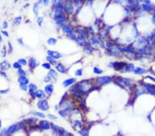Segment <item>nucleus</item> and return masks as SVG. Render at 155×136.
I'll return each mask as SVG.
<instances>
[{"label":"nucleus","mask_w":155,"mask_h":136,"mask_svg":"<svg viewBox=\"0 0 155 136\" xmlns=\"http://www.w3.org/2000/svg\"><path fill=\"white\" fill-rule=\"evenodd\" d=\"M18 63L21 65H26L27 64V61H26V60L24 59V58H20V59H19Z\"/></svg>","instance_id":"obj_29"},{"label":"nucleus","mask_w":155,"mask_h":136,"mask_svg":"<svg viewBox=\"0 0 155 136\" xmlns=\"http://www.w3.org/2000/svg\"><path fill=\"white\" fill-rule=\"evenodd\" d=\"M18 42H19V43L20 45H23V42H22V41H21V39H18Z\"/></svg>","instance_id":"obj_54"},{"label":"nucleus","mask_w":155,"mask_h":136,"mask_svg":"<svg viewBox=\"0 0 155 136\" xmlns=\"http://www.w3.org/2000/svg\"><path fill=\"white\" fill-rule=\"evenodd\" d=\"M42 67L45 69H47V70H50V65L49 63H43Z\"/></svg>","instance_id":"obj_40"},{"label":"nucleus","mask_w":155,"mask_h":136,"mask_svg":"<svg viewBox=\"0 0 155 136\" xmlns=\"http://www.w3.org/2000/svg\"><path fill=\"white\" fill-rule=\"evenodd\" d=\"M145 86L146 87V89L149 91V92L150 93H152V95L155 96V89H154V86L152 85H145Z\"/></svg>","instance_id":"obj_19"},{"label":"nucleus","mask_w":155,"mask_h":136,"mask_svg":"<svg viewBox=\"0 0 155 136\" xmlns=\"http://www.w3.org/2000/svg\"><path fill=\"white\" fill-rule=\"evenodd\" d=\"M0 128H1V120H0Z\"/></svg>","instance_id":"obj_57"},{"label":"nucleus","mask_w":155,"mask_h":136,"mask_svg":"<svg viewBox=\"0 0 155 136\" xmlns=\"http://www.w3.org/2000/svg\"><path fill=\"white\" fill-rule=\"evenodd\" d=\"M55 22H56V24L58 25H63L65 22V18L63 15L61 16H59V17H55Z\"/></svg>","instance_id":"obj_14"},{"label":"nucleus","mask_w":155,"mask_h":136,"mask_svg":"<svg viewBox=\"0 0 155 136\" xmlns=\"http://www.w3.org/2000/svg\"><path fill=\"white\" fill-rule=\"evenodd\" d=\"M43 20V18L42 17H39L37 18V23H38V25H39V26H42Z\"/></svg>","instance_id":"obj_39"},{"label":"nucleus","mask_w":155,"mask_h":136,"mask_svg":"<svg viewBox=\"0 0 155 136\" xmlns=\"http://www.w3.org/2000/svg\"><path fill=\"white\" fill-rule=\"evenodd\" d=\"M51 124L47 120H42L39 122V127L43 130H48L50 128Z\"/></svg>","instance_id":"obj_7"},{"label":"nucleus","mask_w":155,"mask_h":136,"mask_svg":"<svg viewBox=\"0 0 155 136\" xmlns=\"http://www.w3.org/2000/svg\"><path fill=\"white\" fill-rule=\"evenodd\" d=\"M1 41H2V37H1V36L0 35V43H1Z\"/></svg>","instance_id":"obj_56"},{"label":"nucleus","mask_w":155,"mask_h":136,"mask_svg":"<svg viewBox=\"0 0 155 136\" xmlns=\"http://www.w3.org/2000/svg\"><path fill=\"white\" fill-rule=\"evenodd\" d=\"M40 2H37V3H35V5H34V6H33V11H34V13H35V15H37L38 14V8H39V4Z\"/></svg>","instance_id":"obj_26"},{"label":"nucleus","mask_w":155,"mask_h":136,"mask_svg":"<svg viewBox=\"0 0 155 136\" xmlns=\"http://www.w3.org/2000/svg\"><path fill=\"white\" fill-rule=\"evenodd\" d=\"M112 80V78L109 76H101L98 77L97 79V83L99 85H103L105 84H107L110 83Z\"/></svg>","instance_id":"obj_3"},{"label":"nucleus","mask_w":155,"mask_h":136,"mask_svg":"<svg viewBox=\"0 0 155 136\" xmlns=\"http://www.w3.org/2000/svg\"><path fill=\"white\" fill-rule=\"evenodd\" d=\"M146 72H147L146 70L143 69V68H141V67H137V68H136V69L134 70V73H135V74H144V73H146Z\"/></svg>","instance_id":"obj_20"},{"label":"nucleus","mask_w":155,"mask_h":136,"mask_svg":"<svg viewBox=\"0 0 155 136\" xmlns=\"http://www.w3.org/2000/svg\"><path fill=\"white\" fill-rule=\"evenodd\" d=\"M54 91V86L52 84H48L45 87V92H46L47 94L50 95L51 93L53 92Z\"/></svg>","instance_id":"obj_12"},{"label":"nucleus","mask_w":155,"mask_h":136,"mask_svg":"<svg viewBox=\"0 0 155 136\" xmlns=\"http://www.w3.org/2000/svg\"><path fill=\"white\" fill-rule=\"evenodd\" d=\"M133 34H134V36H135V37H136V36H138L139 32H137V30H136V28H134V30H133Z\"/></svg>","instance_id":"obj_49"},{"label":"nucleus","mask_w":155,"mask_h":136,"mask_svg":"<svg viewBox=\"0 0 155 136\" xmlns=\"http://www.w3.org/2000/svg\"><path fill=\"white\" fill-rule=\"evenodd\" d=\"M76 87L77 91L80 92H85L87 91H88L90 89V85L88 83V81L84 80L82 82H80L79 83H78L76 85Z\"/></svg>","instance_id":"obj_1"},{"label":"nucleus","mask_w":155,"mask_h":136,"mask_svg":"<svg viewBox=\"0 0 155 136\" xmlns=\"http://www.w3.org/2000/svg\"><path fill=\"white\" fill-rule=\"evenodd\" d=\"M75 81H76V79H66V80H64V82H63V85L65 87H67L70 86L72 83H74Z\"/></svg>","instance_id":"obj_11"},{"label":"nucleus","mask_w":155,"mask_h":136,"mask_svg":"<svg viewBox=\"0 0 155 136\" xmlns=\"http://www.w3.org/2000/svg\"><path fill=\"white\" fill-rule=\"evenodd\" d=\"M75 75L76 76H81L82 75V70L81 69H79L77 70L76 72H75Z\"/></svg>","instance_id":"obj_43"},{"label":"nucleus","mask_w":155,"mask_h":136,"mask_svg":"<svg viewBox=\"0 0 155 136\" xmlns=\"http://www.w3.org/2000/svg\"><path fill=\"white\" fill-rule=\"evenodd\" d=\"M57 71L61 74H64L66 72V68L64 66V65L61 64V63H59V64L56 65V67Z\"/></svg>","instance_id":"obj_16"},{"label":"nucleus","mask_w":155,"mask_h":136,"mask_svg":"<svg viewBox=\"0 0 155 136\" xmlns=\"http://www.w3.org/2000/svg\"><path fill=\"white\" fill-rule=\"evenodd\" d=\"M20 87H21V89L23 90V91H26L27 89H28V87H27V85H20Z\"/></svg>","instance_id":"obj_45"},{"label":"nucleus","mask_w":155,"mask_h":136,"mask_svg":"<svg viewBox=\"0 0 155 136\" xmlns=\"http://www.w3.org/2000/svg\"><path fill=\"white\" fill-rule=\"evenodd\" d=\"M9 91H10L9 89H4V90H0V93H1V94H6V93H7L8 92H9Z\"/></svg>","instance_id":"obj_46"},{"label":"nucleus","mask_w":155,"mask_h":136,"mask_svg":"<svg viewBox=\"0 0 155 136\" xmlns=\"http://www.w3.org/2000/svg\"><path fill=\"white\" fill-rule=\"evenodd\" d=\"M0 74L1 75V76H4L5 78H7V74L5 73V72H0Z\"/></svg>","instance_id":"obj_52"},{"label":"nucleus","mask_w":155,"mask_h":136,"mask_svg":"<svg viewBox=\"0 0 155 136\" xmlns=\"http://www.w3.org/2000/svg\"><path fill=\"white\" fill-rule=\"evenodd\" d=\"M1 33H2L4 36H8V32L5 31V30H2V31H1Z\"/></svg>","instance_id":"obj_50"},{"label":"nucleus","mask_w":155,"mask_h":136,"mask_svg":"<svg viewBox=\"0 0 155 136\" xmlns=\"http://www.w3.org/2000/svg\"><path fill=\"white\" fill-rule=\"evenodd\" d=\"M75 41H76V43L79 44V45H85V43H86L83 37H81V36L77 38V39H75Z\"/></svg>","instance_id":"obj_18"},{"label":"nucleus","mask_w":155,"mask_h":136,"mask_svg":"<svg viewBox=\"0 0 155 136\" xmlns=\"http://www.w3.org/2000/svg\"><path fill=\"white\" fill-rule=\"evenodd\" d=\"M143 8L144 10L148 11V10H151L152 8L149 6H147V5H143Z\"/></svg>","instance_id":"obj_42"},{"label":"nucleus","mask_w":155,"mask_h":136,"mask_svg":"<svg viewBox=\"0 0 155 136\" xmlns=\"http://www.w3.org/2000/svg\"><path fill=\"white\" fill-rule=\"evenodd\" d=\"M56 42H57V40H56V39L52 38V37L49 38V39H48V41H47V43H48V45H54L55 44H56Z\"/></svg>","instance_id":"obj_21"},{"label":"nucleus","mask_w":155,"mask_h":136,"mask_svg":"<svg viewBox=\"0 0 155 136\" xmlns=\"http://www.w3.org/2000/svg\"><path fill=\"white\" fill-rule=\"evenodd\" d=\"M48 118L51 119V120H55V119H56V116L52 114H48Z\"/></svg>","instance_id":"obj_44"},{"label":"nucleus","mask_w":155,"mask_h":136,"mask_svg":"<svg viewBox=\"0 0 155 136\" xmlns=\"http://www.w3.org/2000/svg\"><path fill=\"white\" fill-rule=\"evenodd\" d=\"M74 2H75V4H76V6H77L78 4H79V1H75Z\"/></svg>","instance_id":"obj_55"},{"label":"nucleus","mask_w":155,"mask_h":136,"mask_svg":"<svg viewBox=\"0 0 155 136\" xmlns=\"http://www.w3.org/2000/svg\"><path fill=\"white\" fill-rule=\"evenodd\" d=\"M8 48H9V52H11L13 51V45H12V44H11V43H10V42H8Z\"/></svg>","instance_id":"obj_47"},{"label":"nucleus","mask_w":155,"mask_h":136,"mask_svg":"<svg viewBox=\"0 0 155 136\" xmlns=\"http://www.w3.org/2000/svg\"><path fill=\"white\" fill-rule=\"evenodd\" d=\"M13 67H14V69H21V65L18 62H16V63H14V64H13Z\"/></svg>","instance_id":"obj_36"},{"label":"nucleus","mask_w":155,"mask_h":136,"mask_svg":"<svg viewBox=\"0 0 155 136\" xmlns=\"http://www.w3.org/2000/svg\"><path fill=\"white\" fill-rule=\"evenodd\" d=\"M9 134L7 133L6 129H4L1 133H0V136H8Z\"/></svg>","instance_id":"obj_38"},{"label":"nucleus","mask_w":155,"mask_h":136,"mask_svg":"<svg viewBox=\"0 0 155 136\" xmlns=\"http://www.w3.org/2000/svg\"><path fill=\"white\" fill-rule=\"evenodd\" d=\"M74 126L75 127H79V128H81V123L79 121H75L74 122Z\"/></svg>","instance_id":"obj_37"},{"label":"nucleus","mask_w":155,"mask_h":136,"mask_svg":"<svg viewBox=\"0 0 155 136\" xmlns=\"http://www.w3.org/2000/svg\"><path fill=\"white\" fill-rule=\"evenodd\" d=\"M28 89H29V91L35 92V91H36L37 89V87L34 83H30L28 85Z\"/></svg>","instance_id":"obj_23"},{"label":"nucleus","mask_w":155,"mask_h":136,"mask_svg":"<svg viewBox=\"0 0 155 136\" xmlns=\"http://www.w3.org/2000/svg\"><path fill=\"white\" fill-rule=\"evenodd\" d=\"M93 71L95 74H101L103 72V71L101 70H100L99 68H98L97 67H94V69H93Z\"/></svg>","instance_id":"obj_31"},{"label":"nucleus","mask_w":155,"mask_h":136,"mask_svg":"<svg viewBox=\"0 0 155 136\" xmlns=\"http://www.w3.org/2000/svg\"><path fill=\"white\" fill-rule=\"evenodd\" d=\"M46 59H47V61H48L50 63V64L53 65H55L56 64V61H55V59L53 58L50 57L48 56V57H47Z\"/></svg>","instance_id":"obj_25"},{"label":"nucleus","mask_w":155,"mask_h":136,"mask_svg":"<svg viewBox=\"0 0 155 136\" xmlns=\"http://www.w3.org/2000/svg\"><path fill=\"white\" fill-rule=\"evenodd\" d=\"M50 77H48V76H47V77H46L45 79H44V81L46 82V83H48L49 81H50Z\"/></svg>","instance_id":"obj_51"},{"label":"nucleus","mask_w":155,"mask_h":136,"mask_svg":"<svg viewBox=\"0 0 155 136\" xmlns=\"http://www.w3.org/2000/svg\"><path fill=\"white\" fill-rule=\"evenodd\" d=\"M33 114L35 116L37 117H39V118H45V115L43 114L42 112H38V111H33Z\"/></svg>","instance_id":"obj_24"},{"label":"nucleus","mask_w":155,"mask_h":136,"mask_svg":"<svg viewBox=\"0 0 155 136\" xmlns=\"http://www.w3.org/2000/svg\"><path fill=\"white\" fill-rule=\"evenodd\" d=\"M48 76L50 78V79H56L58 77V74L54 70H50L48 74Z\"/></svg>","instance_id":"obj_13"},{"label":"nucleus","mask_w":155,"mask_h":136,"mask_svg":"<svg viewBox=\"0 0 155 136\" xmlns=\"http://www.w3.org/2000/svg\"><path fill=\"white\" fill-rule=\"evenodd\" d=\"M112 51H113V52H114V53H116V54H119L121 52V50L119 48H117V47H113L112 48Z\"/></svg>","instance_id":"obj_33"},{"label":"nucleus","mask_w":155,"mask_h":136,"mask_svg":"<svg viewBox=\"0 0 155 136\" xmlns=\"http://www.w3.org/2000/svg\"><path fill=\"white\" fill-rule=\"evenodd\" d=\"M79 134H80L81 136H88V130L87 129H83L78 132Z\"/></svg>","instance_id":"obj_27"},{"label":"nucleus","mask_w":155,"mask_h":136,"mask_svg":"<svg viewBox=\"0 0 155 136\" xmlns=\"http://www.w3.org/2000/svg\"><path fill=\"white\" fill-rule=\"evenodd\" d=\"M62 32L66 35H68L70 36H75V32L73 30V29L70 28L69 26L64 25L62 26Z\"/></svg>","instance_id":"obj_5"},{"label":"nucleus","mask_w":155,"mask_h":136,"mask_svg":"<svg viewBox=\"0 0 155 136\" xmlns=\"http://www.w3.org/2000/svg\"><path fill=\"white\" fill-rule=\"evenodd\" d=\"M8 23L7 22H4V23H3V28L4 29H6L8 28Z\"/></svg>","instance_id":"obj_48"},{"label":"nucleus","mask_w":155,"mask_h":136,"mask_svg":"<svg viewBox=\"0 0 155 136\" xmlns=\"http://www.w3.org/2000/svg\"><path fill=\"white\" fill-rule=\"evenodd\" d=\"M28 65L30 67L32 68H35L36 67H37L39 65V63H37V61H36L35 58L32 57L30 58L28 61Z\"/></svg>","instance_id":"obj_9"},{"label":"nucleus","mask_w":155,"mask_h":136,"mask_svg":"<svg viewBox=\"0 0 155 136\" xmlns=\"http://www.w3.org/2000/svg\"><path fill=\"white\" fill-rule=\"evenodd\" d=\"M17 74H18L19 75H20V76H25V74H26L24 70H22L21 68V69H19V70H17Z\"/></svg>","instance_id":"obj_34"},{"label":"nucleus","mask_w":155,"mask_h":136,"mask_svg":"<svg viewBox=\"0 0 155 136\" xmlns=\"http://www.w3.org/2000/svg\"><path fill=\"white\" fill-rule=\"evenodd\" d=\"M48 56L50 57L53 58L55 59H58V58H60L62 57V55L58 52H56V51H52V50H48L47 52Z\"/></svg>","instance_id":"obj_6"},{"label":"nucleus","mask_w":155,"mask_h":136,"mask_svg":"<svg viewBox=\"0 0 155 136\" xmlns=\"http://www.w3.org/2000/svg\"><path fill=\"white\" fill-rule=\"evenodd\" d=\"M11 65L7 61H4L0 63V69L2 70H8L10 68Z\"/></svg>","instance_id":"obj_8"},{"label":"nucleus","mask_w":155,"mask_h":136,"mask_svg":"<svg viewBox=\"0 0 155 136\" xmlns=\"http://www.w3.org/2000/svg\"><path fill=\"white\" fill-rule=\"evenodd\" d=\"M18 82L20 83V85H28L29 83L28 79L25 76H21L18 79Z\"/></svg>","instance_id":"obj_10"},{"label":"nucleus","mask_w":155,"mask_h":136,"mask_svg":"<svg viewBox=\"0 0 155 136\" xmlns=\"http://www.w3.org/2000/svg\"><path fill=\"white\" fill-rule=\"evenodd\" d=\"M43 4H44L45 6H47V5L48 4V3H49V1H48V0H45V1H43Z\"/></svg>","instance_id":"obj_53"},{"label":"nucleus","mask_w":155,"mask_h":136,"mask_svg":"<svg viewBox=\"0 0 155 136\" xmlns=\"http://www.w3.org/2000/svg\"><path fill=\"white\" fill-rule=\"evenodd\" d=\"M1 55H2L3 57H4L6 56V48H5V47H4V48H2V50L1 51Z\"/></svg>","instance_id":"obj_41"},{"label":"nucleus","mask_w":155,"mask_h":136,"mask_svg":"<svg viewBox=\"0 0 155 136\" xmlns=\"http://www.w3.org/2000/svg\"><path fill=\"white\" fill-rule=\"evenodd\" d=\"M60 136H71V135L70 134L69 132H68V131H66L65 130H63L60 133Z\"/></svg>","instance_id":"obj_30"},{"label":"nucleus","mask_w":155,"mask_h":136,"mask_svg":"<svg viewBox=\"0 0 155 136\" xmlns=\"http://www.w3.org/2000/svg\"><path fill=\"white\" fill-rule=\"evenodd\" d=\"M22 129V127L20 124H13L12 125H10L7 129H6V131L7 133L10 135V134H12L14 132L17 131H19L20 129Z\"/></svg>","instance_id":"obj_2"},{"label":"nucleus","mask_w":155,"mask_h":136,"mask_svg":"<svg viewBox=\"0 0 155 136\" xmlns=\"http://www.w3.org/2000/svg\"><path fill=\"white\" fill-rule=\"evenodd\" d=\"M21 20V17H18L17 18H16V19H15V21H14V26H19V25L20 24Z\"/></svg>","instance_id":"obj_28"},{"label":"nucleus","mask_w":155,"mask_h":136,"mask_svg":"<svg viewBox=\"0 0 155 136\" xmlns=\"http://www.w3.org/2000/svg\"><path fill=\"white\" fill-rule=\"evenodd\" d=\"M35 96L39 99H43L46 97V94L42 90H37L35 92Z\"/></svg>","instance_id":"obj_15"},{"label":"nucleus","mask_w":155,"mask_h":136,"mask_svg":"<svg viewBox=\"0 0 155 136\" xmlns=\"http://www.w3.org/2000/svg\"><path fill=\"white\" fill-rule=\"evenodd\" d=\"M134 69V65L132 64H129L127 66V68H126V70L127 72H130V71H132Z\"/></svg>","instance_id":"obj_32"},{"label":"nucleus","mask_w":155,"mask_h":136,"mask_svg":"<svg viewBox=\"0 0 155 136\" xmlns=\"http://www.w3.org/2000/svg\"><path fill=\"white\" fill-rule=\"evenodd\" d=\"M152 74H154V75L155 76V72H152Z\"/></svg>","instance_id":"obj_58"},{"label":"nucleus","mask_w":155,"mask_h":136,"mask_svg":"<svg viewBox=\"0 0 155 136\" xmlns=\"http://www.w3.org/2000/svg\"><path fill=\"white\" fill-rule=\"evenodd\" d=\"M52 129L53 130V131H55L56 133H61L62 131L59 127H58L57 125H55V124H52Z\"/></svg>","instance_id":"obj_22"},{"label":"nucleus","mask_w":155,"mask_h":136,"mask_svg":"<svg viewBox=\"0 0 155 136\" xmlns=\"http://www.w3.org/2000/svg\"><path fill=\"white\" fill-rule=\"evenodd\" d=\"M66 10L67 12L70 13L72 10V2L70 1H68L66 2Z\"/></svg>","instance_id":"obj_17"},{"label":"nucleus","mask_w":155,"mask_h":136,"mask_svg":"<svg viewBox=\"0 0 155 136\" xmlns=\"http://www.w3.org/2000/svg\"><path fill=\"white\" fill-rule=\"evenodd\" d=\"M77 32L81 35V36H85L86 35V32H85L84 30H81V29H79L77 30Z\"/></svg>","instance_id":"obj_35"},{"label":"nucleus","mask_w":155,"mask_h":136,"mask_svg":"<svg viewBox=\"0 0 155 136\" xmlns=\"http://www.w3.org/2000/svg\"><path fill=\"white\" fill-rule=\"evenodd\" d=\"M37 107L42 111H47L49 109V105L46 100H40L37 103Z\"/></svg>","instance_id":"obj_4"},{"label":"nucleus","mask_w":155,"mask_h":136,"mask_svg":"<svg viewBox=\"0 0 155 136\" xmlns=\"http://www.w3.org/2000/svg\"></svg>","instance_id":"obj_59"}]
</instances>
